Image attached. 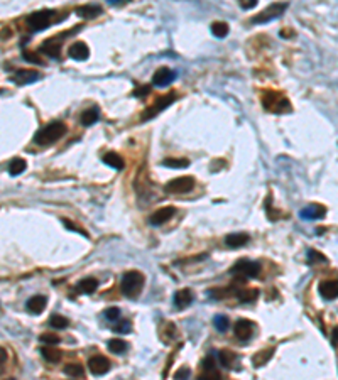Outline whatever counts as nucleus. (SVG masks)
Listing matches in <instances>:
<instances>
[{
  "label": "nucleus",
  "instance_id": "nucleus-1",
  "mask_svg": "<svg viewBox=\"0 0 338 380\" xmlns=\"http://www.w3.org/2000/svg\"><path fill=\"white\" fill-rule=\"evenodd\" d=\"M66 130L68 129L63 122H51V124H47L42 127V129L38 130V134H36V137H34V142L39 145H51L65 136Z\"/></svg>",
  "mask_w": 338,
  "mask_h": 380
},
{
  "label": "nucleus",
  "instance_id": "nucleus-2",
  "mask_svg": "<svg viewBox=\"0 0 338 380\" xmlns=\"http://www.w3.org/2000/svg\"><path fill=\"white\" fill-rule=\"evenodd\" d=\"M142 287H144V276H142L141 272L130 271L122 277L120 289L127 298H135V296H139V292L142 291Z\"/></svg>",
  "mask_w": 338,
  "mask_h": 380
},
{
  "label": "nucleus",
  "instance_id": "nucleus-3",
  "mask_svg": "<svg viewBox=\"0 0 338 380\" xmlns=\"http://www.w3.org/2000/svg\"><path fill=\"white\" fill-rule=\"evenodd\" d=\"M262 105L272 113H284L291 110V104L282 93L277 92H265L262 95Z\"/></svg>",
  "mask_w": 338,
  "mask_h": 380
},
{
  "label": "nucleus",
  "instance_id": "nucleus-4",
  "mask_svg": "<svg viewBox=\"0 0 338 380\" xmlns=\"http://www.w3.org/2000/svg\"><path fill=\"white\" fill-rule=\"evenodd\" d=\"M261 272V264L259 262H254V260H249V259H242L230 269V274L237 276L238 279L245 280V279H254L257 277Z\"/></svg>",
  "mask_w": 338,
  "mask_h": 380
},
{
  "label": "nucleus",
  "instance_id": "nucleus-5",
  "mask_svg": "<svg viewBox=\"0 0 338 380\" xmlns=\"http://www.w3.org/2000/svg\"><path fill=\"white\" fill-rule=\"evenodd\" d=\"M53 15H54L53 10H47V9L38 10L27 17V26L34 31H42V29H46L47 26L53 24Z\"/></svg>",
  "mask_w": 338,
  "mask_h": 380
},
{
  "label": "nucleus",
  "instance_id": "nucleus-6",
  "mask_svg": "<svg viewBox=\"0 0 338 380\" xmlns=\"http://www.w3.org/2000/svg\"><path fill=\"white\" fill-rule=\"evenodd\" d=\"M194 188V179L191 176H183V177H176V179L169 181L166 184V193H171V195H181V193H189Z\"/></svg>",
  "mask_w": 338,
  "mask_h": 380
},
{
  "label": "nucleus",
  "instance_id": "nucleus-7",
  "mask_svg": "<svg viewBox=\"0 0 338 380\" xmlns=\"http://www.w3.org/2000/svg\"><path fill=\"white\" fill-rule=\"evenodd\" d=\"M288 9V3H272L269 5L265 10H262L259 15L252 17V24H265V22H270L274 19L281 17L282 12Z\"/></svg>",
  "mask_w": 338,
  "mask_h": 380
},
{
  "label": "nucleus",
  "instance_id": "nucleus-8",
  "mask_svg": "<svg viewBox=\"0 0 338 380\" xmlns=\"http://www.w3.org/2000/svg\"><path fill=\"white\" fill-rule=\"evenodd\" d=\"M176 93H169V95H162V97H159L156 100V104H154L152 106H149V108L146 110L144 113H142V120H149V118L156 117L157 113H161L162 110L166 108V106H169L171 104H173L174 100H176Z\"/></svg>",
  "mask_w": 338,
  "mask_h": 380
},
{
  "label": "nucleus",
  "instance_id": "nucleus-9",
  "mask_svg": "<svg viewBox=\"0 0 338 380\" xmlns=\"http://www.w3.org/2000/svg\"><path fill=\"white\" fill-rule=\"evenodd\" d=\"M88 369L93 375H105L110 370V362L107 357L102 355H95L88 360Z\"/></svg>",
  "mask_w": 338,
  "mask_h": 380
},
{
  "label": "nucleus",
  "instance_id": "nucleus-10",
  "mask_svg": "<svg viewBox=\"0 0 338 380\" xmlns=\"http://www.w3.org/2000/svg\"><path fill=\"white\" fill-rule=\"evenodd\" d=\"M39 78H41V74L36 69H19L10 76V81L17 83V85H31Z\"/></svg>",
  "mask_w": 338,
  "mask_h": 380
},
{
  "label": "nucleus",
  "instance_id": "nucleus-11",
  "mask_svg": "<svg viewBox=\"0 0 338 380\" xmlns=\"http://www.w3.org/2000/svg\"><path fill=\"white\" fill-rule=\"evenodd\" d=\"M176 71L174 69H169V68H159L156 73H154L152 76V83L156 86H161V88H164V86H168L169 83H173L174 80H176Z\"/></svg>",
  "mask_w": 338,
  "mask_h": 380
},
{
  "label": "nucleus",
  "instance_id": "nucleus-12",
  "mask_svg": "<svg viewBox=\"0 0 338 380\" xmlns=\"http://www.w3.org/2000/svg\"><path fill=\"white\" fill-rule=\"evenodd\" d=\"M174 213H176V208L174 207H164L159 208L157 211H154L149 218V223L154 225V227H159V225H164L166 221H169V218H173Z\"/></svg>",
  "mask_w": 338,
  "mask_h": 380
},
{
  "label": "nucleus",
  "instance_id": "nucleus-13",
  "mask_svg": "<svg viewBox=\"0 0 338 380\" xmlns=\"http://www.w3.org/2000/svg\"><path fill=\"white\" fill-rule=\"evenodd\" d=\"M327 215V208L321 205H308L300 211V216L303 220H320Z\"/></svg>",
  "mask_w": 338,
  "mask_h": 380
},
{
  "label": "nucleus",
  "instance_id": "nucleus-14",
  "mask_svg": "<svg viewBox=\"0 0 338 380\" xmlns=\"http://www.w3.org/2000/svg\"><path fill=\"white\" fill-rule=\"evenodd\" d=\"M320 296L327 301L337 299L338 298V280H325L320 284Z\"/></svg>",
  "mask_w": 338,
  "mask_h": 380
},
{
  "label": "nucleus",
  "instance_id": "nucleus-15",
  "mask_svg": "<svg viewBox=\"0 0 338 380\" xmlns=\"http://www.w3.org/2000/svg\"><path fill=\"white\" fill-rule=\"evenodd\" d=\"M193 299H194V296L189 289H181V291H178L173 298L174 306H176L178 310H186L188 306H191Z\"/></svg>",
  "mask_w": 338,
  "mask_h": 380
},
{
  "label": "nucleus",
  "instance_id": "nucleus-16",
  "mask_svg": "<svg viewBox=\"0 0 338 380\" xmlns=\"http://www.w3.org/2000/svg\"><path fill=\"white\" fill-rule=\"evenodd\" d=\"M249 240H250V237L247 233L237 232V233H230V235L225 237V245L228 248H240V247H244V245H247Z\"/></svg>",
  "mask_w": 338,
  "mask_h": 380
},
{
  "label": "nucleus",
  "instance_id": "nucleus-17",
  "mask_svg": "<svg viewBox=\"0 0 338 380\" xmlns=\"http://www.w3.org/2000/svg\"><path fill=\"white\" fill-rule=\"evenodd\" d=\"M252 331H254V323L249 321V319H238L237 324H235V336L242 342L249 340L252 336Z\"/></svg>",
  "mask_w": 338,
  "mask_h": 380
},
{
  "label": "nucleus",
  "instance_id": "nucleus-18",
  "mask_svg": "<svg viewBox=\"0 0 338 380\" xmlns=\"http://www.w3.org/2000/svg\"><path fill=\"white\" fill-rule=\"evenodd\" d=\"M68 53H70V56L73 59H76V61H85V59L90 56V49L85 42H73Z\"/></svg>",
  "mask_w": 338,
  "mask_h": 380
},
{
  "label": "nucleus",
  "instance_id": "nucleus-19",
  "mask_svg": "<svg viewBox=\"0 0 338 380\" xmlns=\"http://www.w3.org/2000/svg\"><path fill=\"white\" fill-rule=\"evenodd\" d=\"M102 5H97V3H88V5H81L76 9V14L83 19H95L102 15Z\"/></svg>",
  "mask_w": 338,
  "mask_h": 380
},
{
  "label": "nucleus",
  "instance_id": "nucleus-20",
  "mask_svg": "<svg viewBox=\"0 0 338 380\" xmlns=\"http://www.w3.org/2000/svg\"><path fill=\"white\" fill-rule=\"evenodd\" d=\"M47 304V299L44 298V296H33L29 301H27V310H29L31 312H34V314H41L42 311H44Z\"/></svg>",
  "mask_w": 338,
  "mask_h": 380
},
{
  "label": "nucleus",
  "instance_id": "nucleus-21",
  "mask_svg": "<svg viewBox=\"0 0 338 380\" xmlns=\"http://www.w3.org/2000/svg\"><path fill=\"white\" fill-rule=\"evenodd\" d=\"M76 289L78 292H83V294H93L98 289V280L93 279V277H86V279L79 280Z\"/></svg>",
  "mask_w": 338,
  "mask_h": 380
},
{
  "label": "nucleus",
  "instance_id": "nucleus-22",
  "mask_svg": "<svg viewBox=\"0 0 338 380\" xmlns=\"http://www.w3.org/2000/svg\"><path fill=\"white\" fill-rule=\"evenodd\" d=\"M41 51L42 53H46L47 56L58 59L59 53H61V44L56 42V39H49V41H44V44L41 46Z\"/></svg>",
  "mask_w": 338,
  "mask_h": 380
},
{
  "label": "nucleus",
  "instance_id": "nucleus-23",
  "mask_svg": "<svg viewBox=\"0 0 338 380\" xmlns=\"http://www.w3.org/2000/svg\"><path fill=\"white\" fill-rule=\"evenodd\" d=\"M103 162H105V164H109L110 168L117 169V171L124 169V166H125L124 159H122V157L118 156V154H115V152H107L105 156H103Z\"/></svg>",
  "mask_w": 338,
  "mask_h": 380
},
{
  "label": "nucleus",
  "instance_id": "nucleus-24",
  "mask_svg": "<svg viewBox=\"0 0 338 380\" xmlns=\"http://www.w3.org/2000/svg\"><path fill=\"white\" fill-rule=\"evenodd\" d=\"M100 118V112H98V108L97 106H91V108H88V110H85L83 112V115H81V124L85 125V127H90V125H93L95 122Z\"/></svg>",
  "mask_w": 338,
  "mask_h": 380
},
{
  "label": "nucleus",
  "instance_id": "nucleus-25",
  "mask_svg": "<svg viewBox=\"0 0 338 380\" xmlns=\"http://www.w3.org/2000/svg\"><path fill=\"white\" fill-rule=\"evenodd\" d=\"M218 360H220V363L225 367V369H235V362H237V355L232 353V351L228 350H222L220 353H218Z\"/></svg>",
  "mask_w": 338,
  "mask_h": 380
},
{
  "label": "nucleus",
  "instance_id": "nucleus-26",
  "mask_svg": "<svg viewBox=\"0 0 338 380\" xmlns=\"http://www.w3.org/2000/svg\"><path fill=\"white\" fill-rule=\"evenodd\" d=\"M26 168H27L26 161L21 159V157H15V159H12L9 164V174L10 176H19V174H22L26 171Z\"/></svg>",
  "mask_w": 338,
  "mask_h": 380
},
{
  "label": "nucleus",
  "instance_id": "nucleus-27",
  "mask_svg": "<svg viewBox=\"0 0 338 380\" xmlns=\"http://www.w3.org/2000/svg\"><path fill=\"white\" fill-rule=\"evenodd\" d=\"M41 353L42 357H44L49 363H58L59 360H61V351L54 350V348H41Z\"/></svg>",
  "mask_w": 338,
  "mask_h": 380
},
{
  "label": "nucleus",
  "instance_id": "nucleus-28",
  "mask_svg": "<svg viewBox=\"0 0 338 380\" xmlns=\"http://www.w3.org/2000/svg\"><path fill=\"white\" fill-rule=\"evenodd\" d=\"M272 353H274V350L270 348V350H262V351H259V353H256V357H254V365L256 367H262L264 363H267L269 360H270V357H272Z\"/></svg>",
  "mask_w": 338,
  "mask_h": 380
},
{
  "label": "nucleus",
  "instance_id": "nucleus-29",
  "mask_svg": "<svg viewBox=\"0 0 338 380\" xmlns=\"http://www.w3.org/2000/svg\"><path fill=\"white\" fill-rule=\"evenodd\" d=\"M49 326L56 328V330H65V328L70 326V321H68V318H65V316L61 314H53L49 319Z\"/></svg>",
  "mask_w": 338,
  "mask_h": 380
},
{
  "label": "nucleus",
  "instance_id": "nucleus-30",
  "mask_svg": "<svg viewBox=\"0 0 338 380\" xmlns=\"http://www.w3.org/2000/svg\"><path fill=\"white\" fill-rule=\"evenodd\" d=\"M213 326L217 328V331H220V333H225L226 330H228L230 323H228V318L224 314H217L213 318Z\"/></svg>",
  "mask_w": 338,
  "mask_h": 380
},
{
  "label": "nucleus",
  "instance_id": "nucleus-31",
  "mask_svg": "<svg viewBox=\"0 0 338 380\" xmlns=\"http://www.w3.org/2000/svg\"><path fill=\"white\" fill-rule=\"evenodd\" d=\"M212 34L215 37H225L228 34V24L225 22H213L212 24Z\"/></svg>",
  "mask_w": 338,
  "mask_h": 380
},
{
  "label": "nucleus",
  "instance_id": "nucleus-32",
  "mask_svg": "<svg viewBox=\"0 0 338 380\" xmlns=\"http://www.w3.org/2000/svg\"><path fill=\"white\" fill-rule=\"evenodd\" d=\"M65 374L70 375V377H83L85 375V370L79 363H68L65 367Z\"/></svg>",
  "mask_w": 338,
  "mask_h": 380
},
{
  "label": "nucleus",
  "instance_id": "nucleus-33",
  "mask_svg": "<svg viewBox=\"0 0 338 380\" xmlns=\"http://www.w3.org/2000/svg\"><path fill=\"white\" fill-rule=\"evenodd\" d=\"M237 296H238V299L242 301V303H252V301H256L257 299V296H259V291H256V289H244V291H240V292H237Z\"/></svg>",
  "mask_w": 338,
  "mask_h": 380
},
{
  "label": "nucleus",
  "instance_id": "nucleus-34",
  "mask_svg": "<svg viewBox=\"0 0 338 380\" xmlns=\"http://www.w3.org/2000/svg\"><path fill=\"white\" fill-rule=\"evenodd\" d=\"M109 350L112 351V353H124V351L127 350V343L124 342V340H110L109 342Z\"/></svg>",
  "mask_w": 338,
  "mask_h": 380
},
{
  "label": "nucleus",
  "instance_id": "nucleus-35",
  "mask_svg": "<svg viewBox=\"0 0 338 380\" xmlns=\"http://www.w3.org/2000/svg\"><path fill=\"white\" fill-rule=\"evenodd\" d=\"M162 164L166 166V168H174V169H181V168H188L189 166V161L188 159H164L162 161Z\"/></svg>",
  "mask_w": 338,
  "mask_h": 380
},
{
  "label": "nucleus",
  "instance_id": "nucleus-36",
  "mask_svg": "<svg viewBox=\"0 0 338 380\" xmlns=\"http://www.w3.org/2000/svg\"><path fill=\"white\" fill-rule=\"evenodd\" d=\"M308 262L309 264H316V262H327L323 253H318L315 250H308Z\"/></svg>",
  "mask_w": 338,
  "mask_h": 380
},
{
  "label": "nucleus",
  "instance_id": "nucleus-37",
  "mask_svg": "<svg viewBox=\"0 0 338 380\" xmlns=\"http://www.w3.org/2000/svg\"><path fill=\"white\" fill-rule=\"evenodd\" d=\"M24 59H26V61H29V63H34V65H39V66L44 65V61H42V59L39 58L38 54H36V53H29V51H24Z\"/></svg>",
  "mask_w": 338,
  "mask_h": 380
},
{
  "label": "nucleus",
  "instance_id": "nucleus-38",
  "mask_svg": "<svg viewBox=\"0 0 338 380\" xmlns=\"http://www.w3.org/2000/svg\"><path fill=\"white\" fill-rule=\"evenodd\" d=\"M105 318L109 319V321H115V319L120 318V310H118V308H109V310L105 311Z\"/></svg>",
  "mask_w": 338,
  "mask_h": 380
},
{
  "label": "nucleus",
  "instance_id": "nucleus-39",
  "mask_svg": "<svg viewBox=\"0 0 338 380\" xmlns=\"http://www.w3.org/2000/svg\"><path fill=\"white\" fill-rule=\"evenodd\" d=\"M189 375H191V370L188 367H183V369H180L174 374V380H188Z\"/></svg>",
  "mask_w": 338,
  "mask_h": 380
},
{
  "label": "nucleus",
  "instance_id": "nucleus-40",
  "mask_svg": "<svg viewBox=\"0 0 338 380\" xmlns=\"http://www.w3.org/2000/svg\"><path fill=\"white\" fill-rule=\"evenodd\" d=\"M41 342L47 343V345H56V343H59L61 340H59V336H56V335H42Z\"/></svg>",
  "mask_w": 338,
  "mask_h": 380
},
{
  "label": "nucleus",
  "instance_id": "nucleus-41",
  "mask_svg": "<svg viewBox=\"0 0 338 380\" xmlns=\"http://www.w3.org/2000/svg\"><path fill=\"white\" fill-rule=\"evenodd\" d=\"M117 333H130V323L129 321H120L118 326H115Z\"/></svg>",
  "mask_w": 338,
  "mask_h": 380
},
{
  "label": "nucleus",
  "instance_id": "nucleus-42",
  "mask_svg": "<svg viewBox=\"0 0 338 380\" xmlns=\"http://www.w3.org/2000/svg\"><path fill=\"white\" fill-rule=\"evenodd\" d=\"M198 380H220V374H217L215 370H210L206 374H203Z\"/></svg>",
  "mask_w": 338,
  "mask_h": 380
},
{
  "label": "nucleus",
  "instance_id": "nucleus-43",
  "mask_svg": "<svg viewBox=\"0 0 338 380\" xmlns=\"http://www.w3.org/2000/svg\"><path fill=\"white\" fill-rule=\"evenodd\" d=\"M150 93V86H137L134 90V97H144V95Z\"/></svg>",
  "mask_w": 338,
  "mask_h": 380
},
{
  "label": "nucleus",
  "instance_id": "nucleus-44",
  "mask_svg": "<svg viewBox=\"0 0 338 380\" xmlns=\"http://www.w3.org/2000/svg\"><path fill=\"white\" fill-rule=\"evenodd\" d=\"M240 5H242V9L247 10V9H254V7L257 5V2H256V0H250V2H249V0H244V2H242Z\"/></svg>",
  "mask_w": 338,
  "mask_h": 380
},
{
  "label": "nucleus",
  "instance_id": "nucleus-45",
  "mask_svg": "<svg viewBox=\"0 0 338 380\" xmlns=\"http://www.w3.org/2000/svg\"><path fill=\"white\" fill-rule=\"evenodd\" d=\"M63 223H65V225H66V227H68V228H70V230H76V232H79V233H81V235H85V237H86V233H85V232H83V230H79V228H78V227H75V225H73V223H71V221H68V220H65V221H63Z\"/></svg>",
  "mask_w": 338,
  "mask_h": 380
},
{
  "label": "nucleus",
  "instance_id": "nucleus-46",
  "mask_svg": "<svg viewBox=\"0 0 338 380\" xmlns=\"http://www.w3.org/2000/svg\"><path fill=\"white\" fill-rule=\"evenodd\" d=\"M332 340H333V345H338V326L333 330V336H332Z\"/></svg>",
  "mask_w": 338,
  "mask_h": 380
},
{
  "label": "nucleus",
  "instance_id": "nucleus-47",
  "mask_svg": "<svg viewBox=\"0 0 338 380\" xmlns=\"http://www.w3.org/2000/svg\"><path fill=\"white\" fill-rule=\"evenodd\" d=\"M7 360V351L3 348H0V363H3Z\"/></svg>",
  "mask_w": 338,
  "mask_h": 380
},
{
  "label": "nucleus",
  "instance_id": "nucleus-48",
  "mask_svg": "<svg viewBox=\"0 0 338 380\" xmlns=\"http://www.w3.org/2000/svg\"><path fill=\"white\" fill-rule=\"evenodd\" d=\"M117 2H118V3H122V2H125V0H117ZM109 3H110V5H113L115 0H109Z\"/></svg>",
  "mask_w": 338,
  "mask_h": 380
},
{
  "label": "nucleus",
  "instance_id": "nucleus-49",
  "mask_svg": "<svg viewBox=\"0 0 338 380\" xmlns=\"http://www.w3.org/2000/svg\"><path fill=\"white\" fill-rule=\"evenodd\" d=\"M5 380H15V379H5Z\"/></svg>",
  "mask_w": 338,
  "mask_h": 380
}]
</instances>
